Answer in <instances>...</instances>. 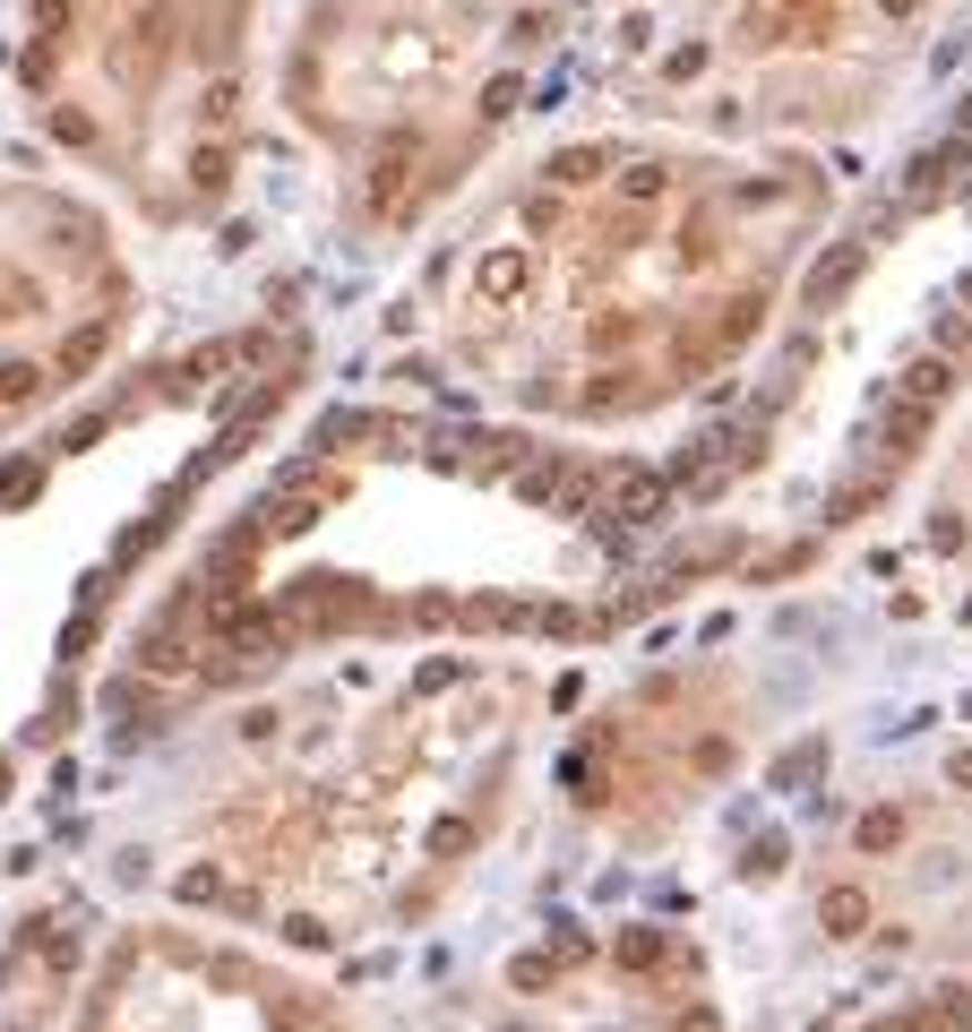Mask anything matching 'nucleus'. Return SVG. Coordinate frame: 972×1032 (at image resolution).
I'll return each mask as SVG.
<instances>
[{"instance_id":"2eb2a0df","label":"nucleus","mask_w":972,"mask_h":1032,"mask_svg":"<svg viewBox=\"0 0 972 1032\" xmlns=\"http://www.w3.org/2000/svg\"><path fill=\"white\" fill-rule=\"evenodd\" d=\"M681 1032H714V1015H688V1024H681Z\"/></svg>"},{"instance_id":"1a4fd4ad","label":"nucleus","mask_w":972,"mask_h":1032,"mask_svg":"<svg viewBox=\"0 0 972 1032\" xmlns=\"http://www.w3.org/2000/svg\"><path fill=\"white\" fill-rule=\"evenodd\" d=\"M895 835H904V817H895V808H870V817H861V852H886Z\"/></svg>"},{"instance_id":"f03ea898","label":"nucleus","mask_w":972,"mask_h":1032,"mask_svg":"<svg viewBox=\"0 0 972 1032\" xmlns=\"http://www.w3.org/2000/svg\"><path fill=\"white\" fill-rule=\"evenodd\" d=\"M517 292H525V250H490L483 267H474V301H483V310H508Z\"/></svg>"},{"instance_id":"423d86ee","label":"nucleus","mask_w":972,"mask_h":1032,"mask_svg":"<svg viewBox=\"0 0 972 1032\" xmlns=\"http://www.w3.org/2000/svg\"><path fill=\"white\" fill-rule=\"evenodd\" d=\"M817 921H826L835 937H861V930H870V895H861V886H826Z\"/></svg>"},{"instance_id":"6e6552de","label":"nucleus","mask_w":972,"mask_h":1032,"mask_svg":"<svg viewBox=\"0 0 972 1032\" xmlns=\"http://www.w3.org/2000/svg\"><path fill=\"white\" fill-rule=\"evenodd\" d=\"M396 181H405V147H388V156H379V172H370V207H379V216L396 207Z\"/></svg>"},{"instance_id":"f8f14e48","label":"nucleus","mask_w":972,"mask_h":1032,"mask_svg":"<svg viewBox=\"0 0 972 1032\" xmlns=\"http://www.w3.org/2000/svg\"><path fill=\"white\" fill-rule=\"evenodd\" d=\"M654 955H663V937H654V930H628V937H619V964H654Z\"/></svg>"},{"instance_id":"20e7f679","label":"nucleus","mask_w":972,"mask_h":1032,"mask_svg":"<svg viewBox=\"0 0 972 1032\" xmlns=\"http://www.w3.org/2000/svg\"><path fill=\"white\" fill-rule=\"evenodd\" d=\"M946 387H955V361H946V354H921V361L904 370V405L939 414V405H946Z\"/></svg>"},{"instance_id":"7ed1b4c3","label":"nucleus","mask_w":972,"mask_h":1032,"mask_svg":"<svg viewBox=\"0 0 972 1032\" xmlns=\"http://www.w3.org/2000/svg\"><path fill=\"white\" fill-rule=\"evenodd\" d=\"M663 508H672V483L663 474H619L612 483V516H628V525H654Z\"/></svg>"},{"instance_id":"4468645a","label":"nucleus","mask_w":972,"mask_h":1032,"mask_svg":"<svg viewBox=\"0 0 972 1032\" xmlns=\"http://www.w3.org/2000/svg\"><path fill=\"white\" fill-rule=\"evenodd\" d=\"M946 774H955V783L972 792V748H955V757H946Z\"/></svg>"},{"instance_id":"9b49d317","label":"nucleus","mask_w":972,"mask_h":1032,"mask_svg":"<svg viewBox=\"0 0 972 1032\" xmlns=\"http://www.w3.org/2000/svg\"><path fill=\"white\" fill-rule=\"evenodd\" d=\"M921 430H930V414H921V405H895V421H886V439H895V456H904L912 439H921Z\"/></svg>"},{"instance_id":"0eeeda50","label":"nucleus","mask_w":972,"mask_h":1032,"mask_svg":"<svg viewBox=\"0 0 972 1032\" xmlns=\"http://www.w3.org/2000/svg\"><path fill=\"white\" fill-rule=\"evenodd\" d=\"M817 766H826V748H817V741H801V748H792V757L775 766V792H801V783H810Z\"/></svg>"},{"instance_id":"f257e3e1","label":"nucleus","mask_w":972,"mask_h":1032,"mask_svg":"<svg viewBox=\"0 0 972 1032\" xmlns=\"http://www.w3.org/2000/svg\"><path fill=\"white\" fill-rule=\"evenodd\" d=\"M354 612H361V585H345V577H301L285 594V628H336Z\"/></svg>"},{"instance_id":"39448f33","label":"nucleus","mask_w":972,"mask_h":1032,"mask_svg":"<svg viewBox=\"0 0 972 1032\" xmlns=\"http://www.w3.org/2000/svg\"><path fill=\"white\" fill-rule=\"evenodd\" d=\"M852 276H861V241L810 267V301H817V310H826V301H843V292H852Z\"/></svg>"},{"instance_id":"9d476101","label":"nucleus","mask_w":972,"mask_h":1032,"mask_svg":"<svg viewBox=\"0 0 972 1032\" xmlns=\"http://www.w3.org/2000/svg\"><path fill=\"white\" fill-rule=\"evenodd\" d=\"M603 172V156L594 147H568V156H552V181H594Z\"/></svg>"},{"instance_id":"ddd939ff","label":"nucleus","mask_w":972,"mask_h":1032,"mask_svg":"<svg viewBox=\"0 0 972 1032\" xmlns=\"http://www.w3.org/2000/svg\"><path fill=\"white\" fill-rule=\"evenodd\" d=\"M430 852H465V817H439L430 826Z\"/></svg>"}]
</instances>
